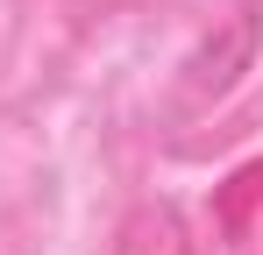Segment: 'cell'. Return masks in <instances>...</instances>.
Here are the masks:
<instances>
[{"label":"cell","mask_w":263,"mask_h":255,"mask_svg":"<svg viewBox=\"0 0 263 255\" xmlns=\"http://www.w3.org/2000/svg\"><path fill=\"white\" fill-rule=\"evenodd\" d=\"M256 50H263V14H256V7L220 14L214 29L192 42V57L178 64V107H185V114L220 107V99L242 85V71L256 64Z\"/></svg>","instance_id":"obj_1"},{"label":"cell","mask_w":263,"mask_h":255,"mask_svg":"<svg viewBox=\"0 0 263 255\" xmlns=\"http://www.w3.org/2000/svg\"><path fill=\"white\" fill-rule=\"evenodd\" d=\"M114 255H199V241H192V227H185L178 206L142 199V206L121 213V227H114Z\"/></svg>","instance_id":"obj_2"}]
</instances>
